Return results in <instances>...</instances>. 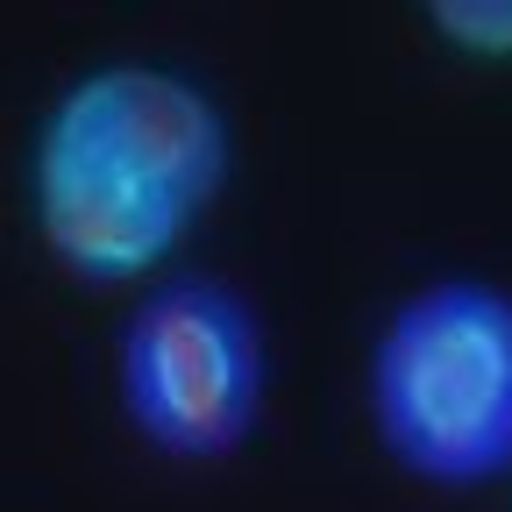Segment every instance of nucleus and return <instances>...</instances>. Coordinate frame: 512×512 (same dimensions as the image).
Masks as SVG:
<instances>
[{"instance_id": "f257e3e1", "label": "nucleus", "mask_w": 512, "mask_h": 512, "mask_svg": "<svg viewBox=\"0 0 512 512\" xmlns=\"http://www.w3.org/2000/svg\"><path fill=\"white\" fill-rule=\"evenodd\" d=\"M363 420L427 491L512 484V285L441 271L399 292L363 349Z\"/></svg>"}, {"instance_id": "f03ea898", "label": "nucleus", "mask_w": 512, "mask_h": 512, "mask_svg": "<svg viewBox=\"0 0 512 512\" xmlns=\"http://www.w3.org/2000/svg\"><path fill=\"white\" fill-rule=\"evenodd\" d=\"M114 406L164 463H235L271 413V328L235 278L164 271L114 328Z\"/></svg>"}, {"instance_id": "7ed1b4c3", "label": "nucleus", "mask_w": 512, "mask_h": 512, "mask_svg": "<svg viewBox=\"0 0 512 512\" xmlns=\"http://www.w3.org/2000/svg\"><path fill=\"white\" fill-rule=\"evenodd\" d=\"M29 164L79 171L200 228L235 178V128L214 86H200L178 64L107 57L57 86L29 136Z\"/></svg>"}, {"instance_id": "20e7f679", "label": "nucleus", "mask_w": 512, "mask_h": 512, "mask_svg": "<svg viewBox=\"0 0 512 512\" xmlns=\"http://www.w3.org/2000/svg\"><path fill=\"white\" fill-rule=\"evenodd\" d=\"M434 43L477 64H512V0H434L427 8Z\"/></svg>"}]
</instances>
